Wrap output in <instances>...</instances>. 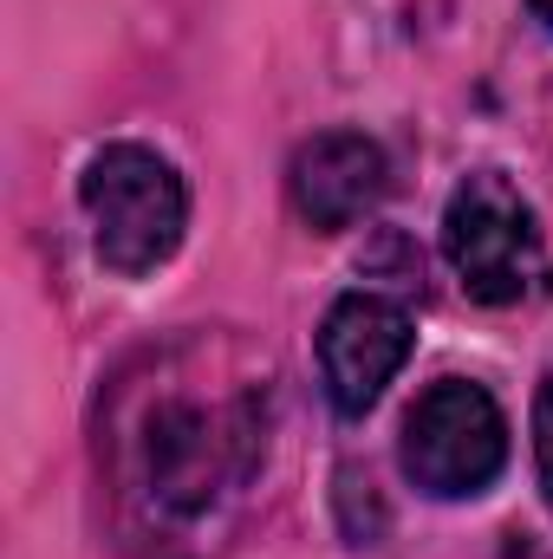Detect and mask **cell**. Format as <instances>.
<instances>
[{
	"label": "cell",
	"instance_id": "cell-1",
	"mask_svg": "<svg viewBox=\"0 0 553 559\" xmlns=\"http://www.w3.org/2000/svg\"><path fill=\"white\" fill-rule=\"evenodd\" d=\"M261 384L255 378H202L196 345L156 358L150 384H125L111 411V468L118 488L143 508L150 527H189L202 521L222 495L248 488L268 449L261 417Z\"/></svg>",
	"mask_w": 553,
	"mask_h": 559
},
{
	"label": "cell",
	"instance_id": "cell-2",
	"mask_svg": "<svg viewBox=\"0 0 553 559\" xmlns=\"http://www.w3.org/2000/svg\"><path fill=\"white\" fill-rule=\"evenodd\" d=\"M79 202H85L98 261L118 280L156 274L183 248L189 182L176 176L169 156H156L143 143H105L79 176Z\"/></svg>",
	"mask_w": 553,
	"mask_h": 559
},
{
	"label": "cell",
	"instance_id": "cell-7",
	"mask_svg": "<svg viewBox=\"0 0 553 559\" xmlns=\"http://www.w3.org/2000/svg\"><path fill=\"white\" fill-rule=\"evenodd\" d=\"M534 468H541V495H548V508H553V371L534 391Z\"/></svg>",
	"mask_w": 553,
	"mask_h": 559
},
{
	"label": "cell",
	"instance_id": "cell-3",
	"mask_svg": "<svg viewBox=\"0 0 553 559\" xmlns=\"http://www.w3.org/2000/svg\"><path fill=\"white\" fill-rule=\"evenodd\" d=\"M443 254L462 280L469 299L482 306H515L528 293H541L553 280L548 261V235L528 209V195L495 176V169H475L462 176V189L449 195L443 209Z\"/></svg>",
	"mask_w": 553,
	"mask_h": 559
},
{
	"label": "cell",
	"instance_id": "cell-5",
	"mask_svg": "<svg viewBox=\"0 0 553 559\" xmlns=\"http://www.w3.org/2000/svg\"><path fill=\"white\" fill-rule=\"evenodd\" d=\"M416 345L411 312L385 293H345L332 299L326 325H319V378H326V397L339 417H365L385 384L404 371Z\"/></svg>",
	"mask_w": 553,
	"mask_h": 559
},
{
	"label": "cell",
	"instance_id": "cell-9",
	"mask_svg": "<svg viewBox=\"0 0 553 559\" xmlns=\"http://www.w3.org/2000/svg\"><path fill=\"white\" fill-rule=\"evenodd\" d=\"M528 13H534V20H541V26L553 33V0H528Z\"/></svg>",
	"mask_w": 553,
	"mask_h": 559
},
{
	"label": "cell",
	"instance_id": "cell-8",
	"mask_svg": "<svg viewBox=\"0 0 553 559\" xmlns=\"http://www.w3.org/2000/svg\"><path fill=\"white\" fill-rule=\"evenodd\" d=\"M502 559H548V554H541V547H534L528 534H508V547H502Z\"/></svg>",
	"mask_w": 553,
	"mask_h": 559
},
{
	"label": "cell",
	"instance_id": "cell-4",
	"mask_svg": "<svg viewBox=\"0 0 553 559\" xmlns=\"http://www.w3.org/2000/svg\"><path fill=\"white\" fill-rule=\"evenodd\" d=\"M398 462H404V481L416 495L475 501L508 468V417L482 384L443 378L411 404L404 436H398Z\"/></svg>",
	"mask_w": 553,
	"mask_h": 559
},
{
	"label": "cell",
	"instance_id": "cell-6",
	"mask_svg": "<svg viewBox=\"0 0 553 559\" xmlns=\"http://www.w3.org/2000/svg\"><path fill=\"white\" fill-rule=\"evenodd\" d=\"M385 189H391V163L365 131H319L286 163V195L313 235H339L365 222L385 202Z\"/></svg>",
	"mask_w": 553,
	"mask_h": 559
}]
</instances>
